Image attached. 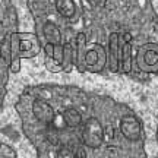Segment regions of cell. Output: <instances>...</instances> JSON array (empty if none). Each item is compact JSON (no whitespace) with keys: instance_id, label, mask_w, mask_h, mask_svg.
I'll return each mask as SVG.
<instances>
[{"instance_id":"cell-1","label":"cell","mask_w":158,"mask_h":158,"mask_svg":"<svg viewBox=\"0 0 158 158\" xmlns=\"http://www.w3.org/2000/svg\"><path fill=\"white\" fill-rule=\"evenodd\" d=\"M82 141L86 147L98 148L104 141V129L95 117L88 118L82 126Z\"/></svg>"},{"instance_id":"cell-2","label":"cell","mask_w":158,"mask_h":158,"mask_svg":"<svg viewBox=\"0 0 158 158\" xmlns=\"http://www.w3.org/2000/svg\"><path fill=\"white\" fill-rule=\"evenodd\" d=\"M120 130L126 139L136 141L141 136V123L135 116H124L120 122Z\"/></svg>"},{"instance_id":"cell-3","label":"cell","mask_w":158,"mask_h":158,"mask_svg":"<svg viewBox=\"0 0 158 158\" xmlns=\"http://www.w3.org/2000/svg\"><path fill=\"white\" fill-rule=\"evenodd\" d=\"M32 113L37 117V120L43 122L45 124H53L54 123V118H56V114H54V110L48 102L43 101V100H37L32 104Z\"/></svg>"},{"instance_id":"cell-4","label":"cell","mask_w":158,"mask_h":158,"mask_svg":"<svg viewBox=\"0 0 158 158\" xmlns=\"http://www.w3.org/2000/svg\"><path fill=\"white\" fill-rule=\"evenodd\" d=\"M110 69L111 72H117L122 62V47H120V37L117 32H113L110 35Z\"/></svg>"},{"instance_id":"cell-5","label":"cell","mask_w":158,"mask_h":158,"mask_svg":"<svg viewBox=\"0 0 158 158\" xmlns=\"http://www.w3.org/2000/svg\"><path fill=\"white\" fill-rule=\"evenodd\" d=\"M43 32H44V37L47 40V43L51 45H59L60 44V40H62V35H60V31L54 23L47 22L43 28Z\"/></svg>"},{"instance_id":"cell-6","label":"cell","mask_w":158,"mask_h":158,"mask_svg":"<svg viewBox=\"0 0 158 158\" xmlns=\"http://www.w3.org/2000/svg\"><path fill=\"white\" fill-rule=\"evenodd\" d=\"M130 56H132V45H130V38L127 35L126 38V43L122 47V62H120V66L123 69V72H130V68H132V60H130Z\"/></svg>"},{"instance_id":"cell-7","label":"cell","mask_w":158,"mask_h":158,"mask_svg":"<svg viewBox=\"0 0 158 158\" xmlns=\"http://www.w3.org/2000/svg\"><path fill=\"white\" fill-rule=\"evenodd\" d=\"M63 122L66 126L69 127H78L79 124L82 123V117H81V113L75 108H68L64 110L63 113Z\"/></svg>"},{"instance_id":"cell-8","label":"cell","mask_w":158,"mask_h":158,"mask_svg":"<svg viewBox=\"0 0 158 158\" xmlns=\"http://www.w3.org/2000/svg\"><path fill=\"white\" fill-rule=\"evenodd\" d=\"M56 2V9L59 13L64 18H72L75 13V3L73 0H54Z\"/></svg>"},{"instance_id":"cell-9","label":"cell","mask_w":158,"mask_h":158,"mask_svg":"<svg viewBox=\"0 0 158 158\" xmlns=\"http://www.w3.org/2000/svg\"><path fill=\"white\" fill-rule=\"evenodd\" d=\"M45 53L48 54L50 57H53L56 62L62 63L63 60H64V47H62V45H51V44H47V47H45Z\"/></svg>"},{"instance_id":"cell-10","label":"cell","mask_w":158,"mask_h":158,"mask_svg":"<svg viewBox=\"0 0 158 158\" xmlns=\"http://www.w3.org/2000/svg\"><path fill=\"white\" fill-rule=\"evenodd\" d=\"M45 138H47L48 142L53 143V145H56V143L60 142V135H59V130H57V127L54 126V123L47 124V129H45Z\"/></svg>"},{"instance_id":"cell-11","label":"cell","mask_w":158,"mask_h":158,"mask_svg":"<svg viewBox=\"0 0 158 158\" xmlns=\"http://www.w3.org/2000/svg\"><path fill=\"white\" fill-rule=\"evenodd\" d=\"M57 158H78L76 155V151L72 149L70 147H62L59 149V154H57Z\"/></svg>"}]
</instances>
